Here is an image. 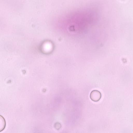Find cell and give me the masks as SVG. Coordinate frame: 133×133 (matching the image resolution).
<instances>
[{
	"instance_id": "1",
	"label": "cell",
	"mask_w": 133,
	"mask_h": 133,
	"mask_svg": "<svg viewBox=\"0 0 133 133\" xmlns=\"http://www.w3.org/2000/svg\"><path fill=\"white\" fill-rule=\"evenodd\" d=\"M90 97L93 101L97 102L101 99V94L99 91L94 90L90 93Z\"/></svg>"
}]
</instances>
